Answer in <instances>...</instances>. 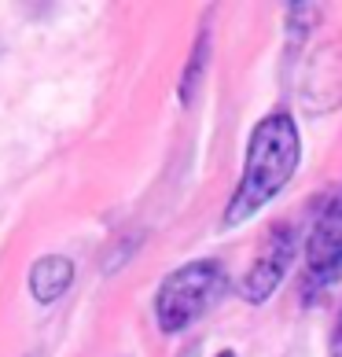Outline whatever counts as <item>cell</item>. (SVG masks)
<instances>
[{
    "label": "cell",
    "mask_w": 342,
    "mask_h": 357,
    "mask_svg": "<svg viewBox=\"0 0 342 357\" xmlns=\"http://www.w3.org/2000/svg\"><path fill=\"white\" fill-rule=\"evenodd\" d=\"M298 166V129L287 114H269L261 118L258 129L247 144V166L240 177L232 203H228V221H243L254 210H261L276 192L291 181Z\"/></svg>",
    "instance_id": "cell-1"
},
{
    "label": "cell",
    "mask_w": 342,
    "mask_h": 357,
    "mask_svg": "<svg viewBox=\"0 0 342 357\" xmlns=\"http://www.w3.org/2000/svg\"><path fill=\"white\" fill-rule=\"evenodd\" d=\"M217 291H221L217 261H192L173 276H166V284L159 287V298H155L159 328L162 332H180L184 324H192L214 302Z\"/></svg>",
    "instance_id": "cell-2"
},
{
    "label": "cell",
    "mask_w": 342,
    "mask_h": 357,
    "mask_svg": "<svg viewBox=\"0 0 342 357\" xmlns=\"http://www.w3.org/2000/svg\"><path fill=\"white\" fill-rule=\"evenodd\" d=\"M342 273V192L335 195L309 236V276L313 284H332Z\"/></svg>",
    "instance_id": "cell-3"
},
{
    "label": "cell",
    "mask_w": 342,
    "mask_h": 357,
    "mask_svg": "<svg viewBox=\"0 0 342 357\" xmlns=\"http://www.w3.org/2000/svg\"><path fill=\"white\" fill-rule=\"evenodd\" d=\"M287 261H291V232L280 229V232H276L272 240H269V250L251 266V273H247V280H243V298H247V302H261V298H265L269 291L280 284Z\"/></svg>",
    "instance_id": "cell-4"
},
{
    "label": "cell",
    "mask_w": 342,
    "mask_h": 357,
    "mask_svg": "<svg viewBox=\"0 0 342 357\" xmlns=\"http://www.w3.org/2000/svg\"><path fill=\"white\" fill-rule=\"evenodd\" d=\"M70 280H74V266H70V261L59 258V255H48V258H41L33 266L30 291H33L37 302H52V298H59L63 291L70 287Z\"/></svg>",
    "instance_id": "cell-5"
},
{
    "label": "cell",
    "mask_w": 342,
    "mask_h": 357,
    "mask_svg": "<svg viewBox=\"0 0 342 357\" xmlns=\"http://www.w3.org/2000/svg\"><path fill=\"white\" fill-rule=\"evenodd\" d=\"M221 357H235V354H221Z\"/></svg>",
    "instance_id": "cell-6"
}]
</instances>
